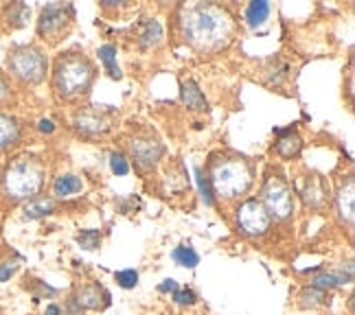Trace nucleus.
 I'll use <instances>...</instances> for the list:
<instances>
[{"mask_svg": "<svg viewBox=\"0 0 355 315\" xmlns=\"http://www.w3.org/2000/svg\"><path fill=\"white\" fill-rule=\"evenodd\" d=\"M334 204H336L338 222L343 224L347 230H353V217H355V177L351 173L349 175H343L338 180Z\"/></svg>", "mask_w": 355, "mask_h": 315, "instance_id": "nucleus-11", "label": "nucleus"}, {"mask_svg": "<svg viewBox=\"0 0 355 315\" xmlns=\"http://www.w3.org/2000/svg\"><path fill=\"white\" fill-rule=\"evenodd\" d=\"M60 313H62V309H60L58 305H49V307H46V313H44V315H60Z\"/></svg>", "mask_w": 355, "mask_h": 315, "instance_id": "nucleus-35", "label": "nucleus"}, {"mask_svg": "<svg viewBox=\"0 0 355 315\" xmlns=\"http://www.w3.org/2000/svg\"><path fill=\"white\" fill-rule=\"evenodd\" d=\"M270 13H272V5L268 3V0H252V3H248V7H245V11H243V20L248 26L257 29V26L266 24Z\"/></svg>", "mask_w": 355, "mask_h": 315, "instance_id": "nucleus-22", "label": "nucleus"}, {"mask_svg": "<svg viewBox=\"0 0 355 315\" xmlns=\"http://www.w3.org/2000/svg\"><path fill=\"white\" fill-rule=\"evenodd\" d=\"M171 258L175 265L187 267V269H193L200 265V254L191 248V245H178V248L171 252Z\"/></svg>", "mask_w": 355, "mask_h": 315, "instance_id": "nucleus-25", "label": "nucleus"}, {"mask_svg": "<svg viewBox=\"0 0 355 315\" xmlns=\"http://www.w3.org/2000/svg\"><path fill=\"white\" fill-rule=\"evenodd\" d=\"M77 243L81 245L84 250H97L101 245V230H81L77 235Z\"/></svg>", "mask_w": 355, "mask_h": 315, "instance_id": "nucleus-27", "label": "nucleus"}, {"mask_svg": "<svg viewBox=\"0 0 355 315\" xmlns=\"http://www.w3.org/2000/svg\"><path fill=\"white\" fill-rule=\"evenodd\" d=\"M116 46L114 44H103L97 48V55H99V62L103 64V71L107 73V77L114 79V81H121L123 79V73L116 64Z\"/></svg>", "mask_w": 355, "mask_h": 315, "instance_id": "nucleus-23", "label": "nucleus"}, {"mask_svg": "<svg viewBox=\"0 0 355 315\" xmlns=\"http://www.w3.org/2000/svg\"><path fill=\"white\" fill-rule=\"evenodd\" d=\"M20 258L18 256H13V258H7V261L0 263V282H7L11 280V276L20 269Z\"/></svg>", "mask_w": 355, "mask_h": 315, "instance_id": "nucleus-30", "label": "nucleus"}, {"mask_svg": "<svg viewBox=\"0 0 355 315\" xmlns=\"http://www.w3.org/2000/svg\"><path fill=\"white\" fill-rule=\"evenodd\" d=\"M257 169L248 156L235 152H217L211 156L207 167V180L213 197L235 201L245 197L254 186Z\"/></svg>", "mask_w": 355, "mask_h": 315, "instance_id": "nucleus-3", "label": "nucleus"}, {"mask_svg": "<svg viewBox=\"0 0 355 315\" xmlns=\"http://www.w3.org/2000/svg\"><path fill=\"white\" fill-rule=\"evenodd\" d=\"M261 204L266 206V210L270 213L272 219L277 222H285V219H292L296 201H294V190L290 186V182L285 180L283 175H270L263 182L261 188Z\"/></svg>", "mask_w": 355, "mask_h": 315, "instance_id": "nucleus-9", "label": "nucleus"}, {"mask_svg": "<svg viewBox=\"0 0 355 315\" xmlns=\"http://www.w3.org/2000/svg\"><path fill=\"white\" fill-rule=\"evenodd\" d=\"M300 197H303V201L309 208H313V210L322 208L324 201H327V184H324L322 177L316 173L307 175L305 186H303V190H300Z\"/></svg>", "mask_w": 355, "mask_h": 315, "instance_id": "nucleus-16", "label": "nucleus"}, {"mask_svg": "<svg viewBox=\"0 0 355 315\" xmlns=\"http://www.w3.org/2000/svg\"><path fill=\"white\" fill-rule=\"evenodd\" d=\"M51 90L53 97L62 103H79L94 88V81L99 77V68L94 66L90 55L84 48H68L53 60L51 68Z\"/></svg>", "mask_w": 355, "mask_h": 315, "instance_id": "nucleus-2", "label": "nucleus"}, {"mask_svg": "<svg viewBox=\"0 0 355 315\" xmlns=\"http://www.w3.org/2000/svg\"><path fill=\"white\" fill-rule=\"evenodd\" d=\"M162 37H165L162 24L154 18H149L141 24L139 33H136V44H139V48H143V51H152L162 44Z\"/></svg>", "mask_w": 355, "mask_h": 315, "instance_id": "nucleus-18", "label": "nucleus"}, {"mask_svg": "<svg viewBox=\"0 0 355 315\" xmlns=\"http://www.w3.org/2000/svg\"><path fill=\"white\" fill-rule=\"evenodd\" d=\"M35 127H37V132H42V134H53V132H55V123H53L51 118H40Z\"/></svg>", "mask_w": 355, "mask_h": 315, "instance_id": "nucleus-33", "label": "nucleus"}, {"mask_svg": "<svg viewBox=\"0 0 355 315\" xmlns=\"http://www.w3.org/2000/svg\"><path fill=\"white\" fill-rule=\"evenodd\" d=\"M0 20H3L9 29H24L31 20V7L24 3H9L0 9Z\"/></svg>", "mask_w": 355, "mask_h": 315, "instance_id": "nucleus-19", "label": "nucleus"}, {"mask_svg": "<svg viewBox=\"0 0 355 315\" xmlns=\"http://www.w3.org/2000/svg\"><path fill=\"white\" fill-rule=\"evenodd\" d=\"M351 282H353V263L349 261L347 265L343 263L336 269H327V271L316 273V276L309 280V287H316V289L329 291V289H336V287L351 285Z\"/></svg>", "mask_w": 355, "mask_h": 315, "instance_id": "nucleus-13", "label": "nucleus"}, {"mask_svg": "<svg viewBox=\"0 0 355 315\" xmlns=\"http://www.w3.org/2000/svg\"><path fill=\"white\" fill-rule=\"evenodd\" d=\"M196 175H198V184H200L202 201L207 204V206H213V190H211V186H209L207 173H204L202 169H196Z\"/></svg>", "mask_w": 355, "mask_h": 315, "instance_id": "nucleus-32", "label": "nucleus"}, {"mask_svg": "<svg viewBox=\"0 0 355 315\" xmlns=\"http://www.w3.org/2000/svg\"><path fill=\"white\" fill-rule=\"evenodd\" d=\"M329 296L322 289H316V287H307V289L300 291L298 296V305L303 309H318V307H324Z\"/></svg>", "mask_w": 355, "mask_h": 315, "instance_id": "nucleus-24", "label": "nucleus"}, {"mask_svg": "<svg viewBox=\"0 0 355 315\" xmlns=\"http://www.w3.org/2000/svg\"><path fill=\"white\" fill-rule=\"evenodd\" d=\"M178 31L189 48L211 55L230 46L237 33V20L224 5L189 3L178 9Z\"/></svg>", "mask_w": 355, "mask_h": 315, "instance_id": "nucleus-1", "label": "nucleus"}, {"mask_svg": "<svg viewBox=\"0 0 355 315\" xmlns=\"http://www.w3.org/2000/svg\"><path fill=\"white\" fill-rule=\"evenodd\" d=\"M235 224L245 237H263L272 226V217L259 197L243 199L235 210Z\"/></svg>", "mask_w": 355, "mask_h": 315, "instance_id": "nucleus-10", "label": "nucleus"}, {"mask_svg": "<svg viewBox=\"0 0 355 315\" xmlns=\"http://www.w3.org/2000/svg\"><path fill=\"white\" fill-rule=\"evenodd\" d=\"M114 280L121 289H134V287L139 285V271L136 269H121L114 273Z\"/></svg>", "mask_w": 355, "mask_h": 315, "instance_id": "nucleus-28", "label": "nucleus"}, {"mask_svg": "<svg viewBox=\"0 0 355 315\" xmlns=\"http://www.w3.org/2000/svg\"><path fill=\"white\" fill-rule=\"evenodd\" d=\"M26 138V125L24 120L13 116L9 112H0V156L11 154L18 149Z\"/></svg>", "mask_w": 355, "mask_h": 315, "instance_id": "nucleus-12", "label": "nucleus"}, {"mask_svg": "<svg viewBox=\"0 0 355 315\" xmlns=\"http://www.w3.org/2000/svg\"><path fill=\"white\" fill-rule=\"evenodd\" d=\"M81 190H84V180L75 173L58 175L55 180H53V186H51L53 199H68V197L81 193Z\"/></svg>", "mask_w": 355, "mask_h": 315, "instance_id": "nucleus-17", "label": "nucleus"}, {"mask_svg": "<svg viewBox=\"0 0 355 315\" xmlns=\"http://www.w3.org/2000/svg\"><path fill=\"white\" fill-rule=\"evenodd\" d=\"M58 210V201L53 197H46V195H37L29 201H24L22 206V217L33 222V219H44L49 215H53Z\"/></svg>", "mask_w": 355, "mask_h": 315, "instance_id": "nucleus-21", "label": "nucleus"}, {"mask_svg": "<svg viewBox=\"0 0 355 315\" xmlns=\"http://www.w3.org/2000/svg\"><path fill=\"white\" fill-rule=\"evenodd\" d=\"M123 145L128 149V160H132L134 167L143 173L156 171L167 152L160 136L149 127H132L123 138Z\"/></svg>", "mask_w": 355, "mask_h": 315, "instance_id": "nucleus-6", "label": "nucleus"}, {"mask_svg": "<svg viewBox=\"0 0 355 315\" xmlns=\"http://www.w3.org/2000/svg\"><path fill=\"white\" fill-rule=\"evenodd\" d=\"M175 289H180V287H178V282L175 280H162V285H158V291L160 294H173Z\"/></svg>", "mask_w": 355, "mask_h": 315, "instance_id": "nucleus-34", "label": "nucleus"}, {"mask_svg": "<svg viewBox=\"0 0 355 315\" xmlns=\"http://www.w3.org/2000/svg\"><path fill=\"white\" fill-rule=\"evenodd\" d=\"M0 22H3V20H0Z\"/></svg>", "mask_w": 355, "mask_h": 315, "instance_id": "nucleus-36", "label": "nucleus"}, {"mask_svg": "<svg viewBox=\"0 0 355 315\" xmlns=\"http://www.w3.org/2000/svg\"><path fill=\"white\" fill-rule=\"evenodd\" d=\"M13 103H16V86H13L9 75L0 68V112L5 107H11Z\"/></svg>", "mask_w": 355, "mask_h": 315, "instance_id": "nucleus-26", "label": "nucleus"}, {"mask_svg": "<svg viewBox=\"0 0 355 315\" xmlns=\"http://www.w3.org/2000/svg\"><path fill=\"white\" fill-rule=\"evenodd\" d=\"M180 99H182L184 107L191 109V112H207V109H209V101H207L204 92L200 90V86L196 84L193 79L182 81V86H180Z\"/></svg>", "mask_w": 355, "mask_h": 315, "instance_id": "nucleus-20", "label": "nucleus"}, {"mask_svg": "<svg viewBox=\"0 0 355 315\" xmlns=\"http://www.w3.org/2000/svg\"><path fill=\"white\" fill-rule=\"evenodd\" d=\"M75 26V7L71 3H49L40 9L35 33L46 46H60Z\"/></svg>", "mask_w": 355, "mask_h": 315, "instance_id": "nucleus-7", "label": "nucleus"}, {"mask_svg": "<svg viewBox=\"0 0 355 315\" xmlns=\"http://www.w3.org/2000/svg\"><path fill=\"white\" fill-rule=\"evenodd\" d=\"M279 138H277V145H275V152L279 158L283 160H294L300 156V152H303V136H300L294 127L285 129V132H277Z\"/></svg>", "mask_w": 355, "mask_h": 315, "instance_id": "nucleus-15", "label": "nucleus"}, {"mask_svg": "<svg viewBox=\"0 0 355 315\" xmlns=\"http://www.w3.org/2000/svg\"><path fill=\"white\" fill-rule=\"evenodd\" d=\"M110 171L119 177L123 175H128L130 173V160L125 154H121V152H112L110 154Z\"/></svg>", "mask_w": 355, "mask_h": 315, "instance_id": "nucleus-29", "label": "nucleus"}, {"mask_svg": "<svg viewBox=\"0 0 355 315\" xmlns=\"http://www.w3.org/2000/svg\"><path fill=\"white\" fill-rule=\"evenodd\" d=\"M51 71L49 55L37 44H13L5 57V73L13 84L22 88H35L44 84Z\"/></svg>", "mask_w": 355, "mask_h": 315, "instance_id": "nucleus-5", "label": "nucleus"}, {"mask_svg": "<svg viewBox=\"0 0 355 315\" xmlns=\"http://www.w3.org/2000/svg\"><path fill=\"white\" fill-rule=\"evenodd\" d=\"M71 125L84 138H101L119 125V109L112 105H79L71 116Z\"/></svg>", "mask_w": 355, "mask_h": 315, "instance_id": "nucleus-8", "label": "nucleus"}, {"mask_svg": "<svg viewBox=\"0 0 355 315\" xmlns=\"http://www.w3.org/2000/svg\"><path fill=\"white\" fill-rule=\"evenodd\" d=\"M171 298H173V303L180 307H191V305H196V300H198L196 291L189 289V287H184V289H175L171 294Z\"/></svg>", "mask_w": 355, "mask_h": 315, "instance_id": "nucleus-31", "label": "nucleus"}, {"mask_svg": "<svg viewBox=\"0 0 355 315\" xmlns=\"http://www.w3.org/2000/svg\"><path fill=\"white\" fill-rule=\"evenodd\" d=\"M46 182V162L35 154H18L7 160L0 186L13 201H29L42 193Z\"/></svg>", "mask_w": 355, "mask_h": 315, "instance_id": "nucleus-4", "label": "nucleus"}, {"mask_svg": "<svg viewBox=\"0 0 355 315\" xmlns=\"http://www.w3.org/2000/svg\"><path fill=\"white\" fill-rule=\"evenodd\" d=\"M73 303L84 311H97L110 303V294L101 285H84L75 291Z\"/></svg>", "mask_w": 355, "mask_h": 315, "instance_id": "nucleus-14", "label": "nucleus"}]
</instances>
